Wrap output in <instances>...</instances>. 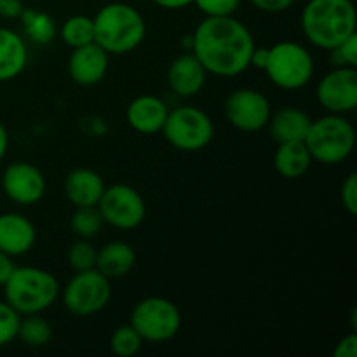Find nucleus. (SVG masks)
Returning <instances> with one entry per match:
<instances>
[{"label": "nucleus", "instance_id": "nucleus-18", "mask_svg": "<svg viewBox=\"0 0 357 357\" xmlns=\"http://www.w3.org/2000/svg\"><path fill=\"white\" fill-rule=\"evenodd\" d=\"M105 181L89 167H77L65 178V195L73 208L96 206L103 195Z\"/></svg>", "mask_w": 357, "mask_h": 357}, {"label": "nucleus", "instance_id": "nucleus-36", "mask_svg": "<svg viewBox=\"0 0 357 357\" xmlns=\"http://www.w3.org/2000/svg\"><path fill=\"white\" fill-rule=\"evenodd\" d=\"M14 267H16V265L13 264V257H9V255L0 251V286L6 284L9 275L13 274Z\"/></svg>", "mask_w": 357, "mask_h": 357}, {"label": "nucleus", "instance_id": "nucleus-20", "mask_svg": "<svg viewBox=\"0 0 357 357\" xmlns=\"http://www.w3.org/2000/svg\"><path fill=\"white\" fill-rule=\"evenodd\" d=\"M28 63L24 38L9 28H0V82H9L23 73Z\"/></svg>", "mask_w": 357, "mask_h": 357}, {"label": "nucleus", "instance_id": "nucleus-31", "mask_svg": "<svg viewBox=\"0 0 357 357\" xmlns=\"http://www.w3.org/2000/svg\"><path fill=\"white\" fill-rule=\"evenodd\" d=\"M331 58L335 66H357V31L352 33L347 40L342 42L338 47L331 49Z\"/></svg>", "mask_w": 357, "mask_h": 357}, {"label": "nucleus", "instance_id": "nucleus-8", "mask_svg": "<svg viewBox=\"0 0 357 357\" xmlns=\"http://www.w3.org/2000/svg\"><path fill=\"white\" fill-rule=\"evenodd\" d=\"M129 324L138 331L143 342L162 344L176 337L181 328V314L171 300L149 296L136 303Z\"/></svg>", "mask_w": 357, "mask_h": 357}, {"label": "nucleus", "instance_id": "nucleus-38", "mask_svg": "<svg viewBox=\"0 0 357 357\" xmlns=\"http://www.w3.org/2000/svg\"><path fill=\"white\" fill-rule=\"evenodd\" d=\"M155 6L162 7V9L167 10H178V9H183V7L190 6L194 0H152Z\"/></svg>", "mask_w": 357, "mask_h": 357}, {"label": "nucleus", "instance_id": "nucleus-11", "mask_svg": "<svg viewBox=\"0 0 357 357\" xmlns=\"http://www.w3.org/2000/svg\"><path fill=\"white\" fill-rule=\"evenodd\" d=\"M272 115L267 96L257 89H237L225 100V117L236 129L243 132H257L267 128Z\"/></svg>", "mask_w": 357, "mask_h": 357}, {"label": "nucleus", "instance_id": "nucleus-22", "mask_svg": "<svg viewBox=\"0 0 357 357\" xmlns=\"http://www.w3.org/2000/svg\"><path fill=\"white\" fill-rule=\"evenodd\" d=\"M278 150L274 153V167L286 180L302 178L309 171L312 164L309 149L303 142H286L278 143Z\"/></svg>", "mask_w": 357, "mask_h": 357}, {"label": "nucleus", "instance_id": "nucleus-26", "mask_svg": "<svg viewBox=\"0 0 357 357\" xmlns=\"http://www.w3.org/2000/svg\"><path fill=\"white\" fill-rule=\"evenodd\" d=\"M20 20L23 21L24 31L31 40L38 42V44H45V42L54 38V21L44 13H38L35 9H23Z\"/></svg>", "mask_w": 357, "mask_h": 357}, {"label": "nucleus", "instance_id": "nucleus-7", "mask_svg": "<svg viewBox=\"0 0 357 357\" xmlns=\"http://www.w3.org/2000/svg\"><path fill=\"white\" fill-rule=\"evenodd\" d=\"M162 132L169 145L180 152H199L211 143L215 126L204 110L190 105H180L169 110Z\"/></svg>", "mask_w": 357, "mask_h": 357}, {"label": "nucleus", "instance_id": "nucleus-33", "mask_svg": "<svg viewBox=\"0 0 357 357\" xmlns=\"http://www.w3.org/2000/svg\"><path fill=\"white\" fill-rule=\"evenodd\" d=\"M251 6L257 7L258 10H264V13L278 14L288 10L296 0H250Z\"/></svg>", "mask_w": 357, "mask_h": 357}, {"label": "nucleus", "instance_id": "nucleus-28", "mask_svg": "<svg viewBox=\"0 0 357 357\" xmlns=\"http://www.w3.org/2000/svg\"><path fill=\"white\" fill-rule=\"evenodd\" d=\"M98 250L89 243V239H79L70 246L68 264L75 272L91 271L96 267Z\"/></svg>", "mask_w": 357, "mask_h": 357}, {"label": "nucleus", "instance_id": "nucleus-23", "mask_svg": "<svg viewBox=\"0 0 357 357\" xmlns=\"http://www.w3.org/2000/svg\"><path fill=\"white\" fill-rule=\"evenodd\" d=\"M17 338L28 347H45L52 338V326L47 319L38 314L21 316L20 328H17Z\"/></svg>", "mask_w": 357, "mask_h": 357}, {"label": "nucleus", "instance_id": "nucleus-13", "mask_svg": "<svg viewBox=\"0 0 357 357\" xmlns=\"http://www.w3.org/2000/svg\"><path fill=\"white\" fill-rule=\"evenodd\" d=\"M2 190L14 204H37L45 194V178L37 166L17 160L9 164L3 171Z\"/></svg>", "mask_w": 357, "mask_h": 357}, {"label": "nucleus", "instance_id": "nucleus-24", "mask_svg": "<svg viewBox=\"0 0 357 357\" xmlns=\"http://www.w3.org/2000/svg\"><path fill=\"white\" fill-rule=\"evenodd\" d=\"M59 37L72 49L91 44L94 42L93 17L84 16V14H75V16L68 17L59 28Z\"/></svg>", "mask_w": 357, "mask_h": 357}, {"label": "nucleus", "instance_id": "nucleus-39", "mask_svg": "<svg viewBox=\"0 0 357 357\" xmlns=\"http://www.w3.org/2000/svg\"><path fill=\"white\" fill-rule=\"evenodd\" d=\"M7 149H9V132H7L6 126L0 122V160L6 157Z\"/></svg>", "mask_w": 357, "mask_h": 357}, {"label": "nucleus", "instance_id": "nucleus-2", "mask_svg": "<svg viewBox=\"0 0 357 357\" xmlns=\"http://www.w3.org/2000/svg\"><path fill=\"white\" fill-rule=\"evenodd\" d=\"M307 40L317 49L331 51L357 31L352 0H309L300 16Z\"/></svg>", "mask_w": 357, "mask_h": 357}, {"label": "nucleus", "instance_id": "nucleus-30", "mask_svg": "<svg viewBox=\"0 0 357 357\" xmlns=\"http://www.w3.org/2000/svg\"><path fill=\"white\" fill-rule=\"evenodd\" d=\"M192 3L197 6L204 16H234L239 9L241 0H194Z\"/></svg>", "mask_w": 357, "mask_h": 357}, {"label": "nucleus", "instance_id": "nucleus-16", "mask_svg": "<svg viewBox=\"0 0 357 357\" xmlns=\"http://www.w3.org/2000/svg\"><path fill=\"white\" fill-rule=\"evenodd\" d=\"M169 108L166 101L153 94L135 98L126 108V121L139 135H157L162 131Z\"/></svg>", "mask_w": 357, "mask_h": 357}, {"label": "nucleus", "instance_id": "nucleus-15", "mask_svg": "<svg viewBox=\"0 0 357 357\" xmlns=\"http://www.w3.org/2000/svg\"><path fill=\"white\" fill-rule=\"evenodd\" d=\"M208 72L194 52H183L173 59L167 70V84L171 93L180 98H194L202 91Z\"/></svg>", "mask_w": 357, "mask_h": 357}, {"label": "nucleus", "instance_id": "nucleus-32", "mask_svg": "<svg viewBox=\"0 0 357 357\" xmlns=\"http://www.w3.org/2000/svg\"><path fill=\"white\" fill-rule=\"evenodd\" d=\"M340 199L344 208L347 209L351 215H357V173L352 171L342 183Z\"/></svg>", "mask_w": 357, "mask_h": 357}, {"label": "nucleus", "instance_id": "nucleus-1", "mask_svg": "<svg viewBox=\"0 0 357 357\" xmlns=\"http://www.w3.org/2000/svg\"><path fill=\"white\" fill-rule=\"evenodd\" d=\"M192 52L208 73L236 77L250 68L255 40L234 16H206L192 33Z\"/></svg>", "mask_w": 357, "mask_h": 357}, {"label": "nucleus", "instance_id": "nucleus-21", "mask_svg": "<svg viewBox=\"0 0 357 357\" xmlns=\"http://www.w3.org/2000/svg\"><path fill=\"white\" fill-rule=\"evenodd\" d=\"M135 264L136 253L131 244L124 241H112L98 250L94 268L108 279H121L135 268Z\"/></svg>", "mask_w": 357, "mask_h": 357}, {"label": "nucleus", "instance_id": "nucleus-6", "mask_svg": "<svg viewBox=\"0 0 357 357\" xmlns=\"http://www.w3.org/2000/svg\"><path fill=\"white\" fill-rule=\"evenodd\" d=\"M314 70L316 65L312 54L298 42L282 40L268 47L264 72L279 89H302L312 80Z\"/></svg>", "mask_w": 357, "mask_h": 357}, {"label": "nucleus", "instance_id": "nucleus-35", "mask_svg": "<svg viewBox=\"0 0 357 357\" xmlns=\"http://www.w3.org/2000/svg\"><path fill=\"white\" fill-rule=\"evenodd\" d=\"M23 9V0H0V17L3 20H17Z\"/></svg>", "mask_w": 357, "mask_h": 357}, {"label": "nucleus", "instance_id": "nucleus-37", "mask_svg": "<svg viewBox=\"0 0 357 357\" xmlns=\"http://www.w3.org/2000/svg\"><path fill=\"white\" fill-rule=\"evenodd\" d=\"M267 56H268V47H257V45H255L253 54H251L250 66H255V68L258 70H264L265 63H267Z\"/></svg>", "mask_w": 357, "mask_h": 357}, {"label": "nucleus", "instance_id": "nucleus-12", "mask_svg": "<svg viewBox=\"0 0 357 357\" xmlns=\"http://www.w3.org/2000/svg\"><path fill=\"white\" fill-rule=\"evenodd\" d=\"M316 94L328 114H351L357 108V70L352 66H335L319 80Z\"/></svg>", "mask_w": 357, "mask_h": 357}, {"label": "nucleus", "instance_id": "nucleus-10", "mask_svg": "<svg viewBox=\"0 0 357 357\" xmlns=\"http://www.w3.org/2000/svg\"><path fill=\"white\" fill-rule=\"evenodd\" d=\"M103 222L119 230H132L145 220L146 206L142 194L135 187L115 183L105 187L103 195L98 201Z\"/></svg>", "mask_w": 357, "mask_h": 357}, {"label": "nucleus", "instance_id": "nucleus-19", "mask_svg": "<svg viewBox=\"0 0 357 357\" xmlns=\"http://www.w3.org/2000/svg\"><path fill=\"white\" fill-rule=\"evenodd\" d=\"M310 122H312V119L302 108H279L268 119V135H271V138L275 143L303 142L307 136V131L310 128Z\"/></svg>", "mask_w": 357, "mask_h": 357}, {"label": "nucleus", "instance_id": "nucleus-14", "mask_svg": "<svg viewBox=\"0 0 357 357\" xmlns=\"http://www.w3.org/2000/svg\"><path fill=\"white\" fill-rule=\"evenodd\" d=\"M108 63H110V54L103 51L96 42H91L73 49L68 58V75L79 86H96L107 75Z\"/></svg>", "mask_w": 357, "mask_h": 357}, {"label": "nucleus", "instance_id": "nucleus-17", "mask_svg": "<svg viewBox=\"0 0 357 357\" xmlns=\"http://www.w3.org/2000/svg\"><path fill=\"white\" fill-rule=\"evenodd\" d=\"M37 241L35 225L21 213L0 215V251L9 257L26 255Z\"/></svg>", "mask_w": 357, "mask_h": 357}, {"label": "nucleus", "instance_id": "nucleus-29", "mask_svg": "<svg viewBox=\"0 0 357 357\" xmlns=\"http://www.w3.org/2000/svg\"><path fill=\"white\" fill-rule=\"evenodd\" d=\"M21 316L3 300L0 302V347H6L17 338Z\"/></svg>", "mask_w": 357, "mask_h": 357}, {"label": "nucleus", "instance_id": "nucleus-4", "mask_svg": "<svg viewBox=\"0 0 357 357\" xmlns=\"http://www.w3.org/2000/svg\"><path fill=\"white\" fill-rule=\"evenodd\" d=\"M2 288L6 302L20 316L44 312L59 296L58 279L37 267H14Z\"/></svg>", "mask_w": 357, "mask_h": 357}, {"label": "nucleus", "instance_id": "nucleus-34", "mask_svg": "<svg viewBox=\"0 0 357 357\" xmlns=\"http://www.w3.org/2000/svg\"><path fill=\"white\" fill-rule=\"evenodd\" d=\"M357 356V335L352 331L351 335L342 338L333 351V357H356Z\"/></svg>", "mask_w": 357, "mask_h": 357}, {"label": "nucleus", "instance_id": "nucleus-3", "mask_svg": "<svg viewBox=\"0 0 357 357\" xmlns=\"http://www.w3.org/2000/svg\"><path fill=\"white\" fill-rule=\"evenodd\" d=\"M94 42L108 54H129L146 37V23L136 7L126 2H110L93 17Z\"/></svg>", "mask_w": 357, "mask_h": 357}, {"label": "nucleus", "instance_id": "nucleus-5", "mask_svg": "<svg viewBox=\"0 0 357 357\" xmlns=\"http://www.w3.org/2000/svg\"><path fill=\"white\" fill-rule=\"evenodd\" d=\"M303 143L312 160L324 166H337L354 152L356 129L344 115L328 114L310 122Z\"/></svg>", "mask_w": 357, "mask_h": 357}, {"label": "nucleus", "instance_id": "nucleus-9", "mask_svg": "<svg viewBox=\"0 0 357 357\" xmlns=\"http://www.w3.org/2000/svg\"><path fill=\"white\" fill-rule=\"evenodd\" d=\"M112 296L110 279L96 268L75 272L63 289V305L77 317H89L101 312Z\"/></svg>", "mask_w": 357, "mask_h": 357}, {"label": "nucleus", "instance_id": "nucleus-25", "mask_svg": "<svg viewBox=\"0 0 357 357\" xmlns=\"http://www.w3.org/2000/svg\"><path fill=\"white\" fill-rule=\"evenodd\" d=\"M105 222L98 206H86V208H75L72 218H70V227L72 232L79 239H93L103 229Z\"/></svg>", "mask_w": 357, "mask_h": 357}, {"label": "nucleus", "instance_id": "nucleus-27", "mask_svg": "<svg viewBox=\"0 0 357 357\" xmlns=\"http://www.w3.org/2000/svg\"><path fill=\"white\" fill-rule=\"evenodd\" d=\"M143 338L139 337L138 331L131 326V324H124L119 326L117 330L112 333L110 338V349L115 356L119 357H132L142 351Z\"/></svg>", "mask_w": 357, "mask_h": 357}]
</instances>
